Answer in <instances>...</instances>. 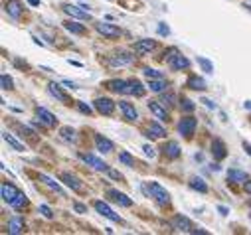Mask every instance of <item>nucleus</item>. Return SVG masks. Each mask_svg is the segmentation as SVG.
I'll return each mask as SVG.
<instances>
[{
	"label": "nucleus",
	"instance_id": "f257e3e1",
	"mask_svg": "<svg viewBox=\"0 0 251 235\" xmlns=\"http://www.w3.org/2000/svg\"><path fill=\"white\" fill-rule=\"evenodd\" d=\"M196 127H198L196 117H184V119H180V123H178V133L184 135V139H192L196 133Z\"/></svg>",
	"mask_w": 251,
	"mask_h": 235
},
{
	"label": "nucleus",
	"instance_id": "f03ea898",
	"mask_svg": "<svg viewBox=\"0 0 251 235\" xmlns=\"http://www.w3.org/2000/svg\"><path fill=\"white\" fill-rule=\"evenodd\" d=\"M93 105H95V111L99 115H105V117H111L115 113V107H117V103L111 101L109 97H97Z\"/></svg>",
	"mask_w": 251,
	"mask_h": 235
},
{
	"label": "nucleus",
	"instance_id": "7ed1b4c3",
	"mask_svg": "<svg viewBox=\"0 0 251 235\" xmlns=\"http://www.w3.org/2000/svg\"><path fill=\"white\" fill-rule=\"evenodd\" d=\"M149 190H151V194H152V198L156 200V204H158V206H162V208H164V206H168V204H170V194H168L160 184L151 182V188H149Z\"/></svg>",
	"mask_w": 251,
	"mask_h": 235
},
{
	"label": "nucleus",
	"instance_id": "20e7f679",
	"mask_svg": "<svg viewBox=\"0 0 251 235\" xmlns=\"http://www.w3.org/2000/svg\"><path fill=\"white\" fill-rule=\"evenodd\" d=\"M95 30H97L101 36L111 38V40L121 38V28H117L115 24H109V22H97V24H95Z\"/></svg>",
	"mask_w": 251,
	"mask_h": 235
},
{
	"label": "nucleus",
	"instance_id": "39448f33",
	"mask_svg": "<svg viewBox=\"0 0 251 235\" xmlns=\"http://www.w3.org/2000/svg\"><path fill=\"white\" fill-rule=\"evenodd\" d=\"M170 227L174 231H180V233H192V229H194L192 221L188 217H184V215H174L172 221H170Z\"/></svg>",
	"mask_w": 251,
	"mask_h": 235
},
{
	"label": "nucleus",
	"instance_id": "423d86ee",
	"mask_svg": "<svg viewBox=\"0 0 251 235\" xmlns=\"http://www.w3.org/2000/svg\"><path fill=\"white\" fill-rule=\"evenodd\" d=\"M147 107H149V111L156 117L158 121H162V123H168V121H170V113L160 105V101H149Z\"/></svg>",
	"mask_w": 251,
	"mask_h": 235
},
{
	"label": "nucleus",
	"instance_id": "0eeeda50",
	"mask_svg": "<svg viewBox=\"0 0 251 235\" xmlns=\"http://www.w3.org/2000/svg\"><path fill=\"white\" fill-rule=\"evenodd\" d=\"M119 109H121L123 117H125V119H127L129 123L139 121V113H137V109H135L133 103H129V101H119Z\"/></svg>",
	"mask_w": 251,
	"mask_h": 235
},
{
	"label": "nucleus",
	"instance_id": "6e6552de",
	"mask_svg": "<svg viewBox=\"0 0 251 235\" xmlns=\"http://www.w3.org/2000/svg\"><path fill=\"white\" fill-rule=\"evenodd\" d=\"M79 158H81L85 164H89L91 168L99 170V172H109V164H105L103 160H99V158H97V156H93V154H87V152H79Z\"/></svg>",
	"mask_w": 251,
	"mask_h": 235
},
{
	"label": "nucleus",
	"instance_id": "1a4fd4ad",
	"mask_svg": "<svg viewBox=\"0 0 251 235\" xmlns=\"http://www.w3.org/2000/svg\"><path fill=\"white\" fill-rule=\"evenodd\" d=\"M93 206H95V210H97L103 217H107V219H111V221H117V223H121V221H123V219H121V215H119V213H115V212H113L105 202L95 200V202H93Z\"/></svg>",
	"mask_w": 251,
	"mask_h": 235
},
{
	"label": "nucleus",
	"instance_id": "9d476101",
	"mask_svg": "<svg viewBox=\"0 0 251 235\" xmlns=\"http://www.w3.org/2000/svg\"><path fill=\"white\" fill-rule=\"evenodd\" d=\"M4 10H6V14H8L10 18L20 20V16H22V12H24V6H22L20 0H6V2H4Z\"/></svg>",
	"mask_w": 251,
	"mask_h": 235
},
{
	"label": "nucleus",
	"instance_id": "9b49d317",
	"mask_svg": "<svg viewBox=\"0 0 251 235\" xmlns=\"http://www.w3.org/2000/svg\"><path fill=\"white\" fill-rule=\"evenodd\" d=\"M133 62H135V55L127 53V51H121V53H115V55L109 57L111 66H131Z\"/></svg>",
	"mask_w": 251,
	"mask_h": 235
},
{
	"label": "nucleus",
	"instance_id": "f8f14e48",
	"mask_svg": "<svg viewBox=\"0 0 251 235\" xmlns=\"http://www.w3.org/2000/svg\"><path fill=\"white\" fill-rule=\"evenodd\" d=\"M168 66H170V70H174V71H182V70L190 68V62H188L186 55H182V53L178 51L174 57H170V60H168Z\"/></svg>",
	"mask_w": 251,
	"mask_h": 235
},
{
	"label": "nucleus",
	"instance_id": "ddd939ff",
	"mask_svg": "<svg viewBox=\"0 0 251 235\" xmlns=\"http://www.w3.org/2000/svg\"><path fill=\"white\" fill-rule=\"evenodd\" d=\"M154 47H156V42L154 40H139L137 44H133V51L137 55H149Z\"/></svg>",
	"mask_w": 251,
	"mask_h": 235
},
{
	"label": "nucleus",
	"instance_id": "4468645a",
	"mask_svg": "<svg viewBox=\"0 0 251 235\" xmlns=\"http://www.w3.org/2000/svg\"><path fill=\"white\" fill-rule=\"evenodd\" d=\"M64 12H66L68 16H72V18H77V20H91L89 12H87V10H83V6L66 4V6H64Z\"/></svg>",
	"mask_w": 251,
	"mask_h": 235
},
{
	"label": "nucleus",
	"instance_id": "2eb2a0df",
	"mask_svg": "<svg viewBox=\"0 0 251 235\" xmlns=\"http://www.w3.org/2000/svg\"><path fill=\"white\" fill-rule=\"evenodd\" d=\"M61 180H64V184H66L68 188H72L74 192H83V184H81V180L77 178L75 174L64 172V174H61Z\"/></svg>",
	"mask_w": 251,
	"mask_h": 235
},
{
	"label": "nucleus",
	"instance_id": "dca6fc26",
	"mask_svg": "<svg viewBox=\"0 0 251 235\" xmlns=\"http://www.w3.org/2000/svg\"><path fill=\"white\" fill-rule=\"evenodd\" d=\"M18 194H20V192H18L16 186H12L10 182H2V186H0V196H2V200L8 202V204H12Z\"/></svg>",
	"mask_w": 251,
	"mask_h": 235
},
{
	"label": "nucleus",
	"instance_id": "f3484780",
	"mask_svg": "<svg viewBox=\"0 0 251 235\" xmlns=\"http://www.w3.org/2000/svg\"><path fill=\"white\" fill-rule=\"evenodd\" d=\"M160 150H162L164 156L170 158V160H176V158L180 156V152H182V150H180V144H178L176 141H168V142H164Z\"/></svg>",
	"mask_w": 251,
	"mask_h": 235
},
{
	"label": "nucleus",
	"instance_id": "a211bd4d",
	"mask_svg": "<svg viewBox=\"0 0 251 235\" xmlns=\"http://www.w3.org/2000/svg\"><path fill=\"white\" fill-rule=\"evenodd\" d=\"M107 196H109L115 204H119V206H123V208H131V206H133V200H131L129 196H125L123 192H119V190H109Z\"/></svg>",
	"mask_w": 251,
	"mask_h": 235
},
{
	"label": "nucleus",
	"instance_id": "6ab92c4d",
	"mask_svg": "<svg viewBox=\"0 0 251 235\" xmlns=\"http://www.w3.org/2000/svg\"><path fill=\"white\" fill-rule=\"evenodd\" d=\"M36 115L40 117V121L46 125V127H55L57 125V119H55V115H51L48 109L44 107H36Z\"/></svg>",
	"mask_w": 251,
	"mask_h": 235
},
{
	"label": "nucleus",
	"instance_id": "aec40b11",
	"mask_svg": "<svg viewBox=\"0 0 251 235\" xmlns=\"http://www.w3.org/2000/svg\"><path fill=\"white\" fill-rule=\"evenodd\" d=\"M105 87L113 93H127L129 89V81L125 79H111V81H105Z\"/></svg>",
	"mask_w": 251,
	"mask_h": 235
},
{
	"label": "nucleus",
	"instance_id": "412c9836",
	"mask_svg": "<svg viewBox=\"0 0 251 235\" xmlns=\"http://www.w3.org/2000/svg\"><path fill=\"white\" fill-rule=\"evenodd\" d=\"M48 91H50V95H51V97H55L59 103H64V105H72V99H70L64 91H61V87H59L57 83H50Z\"/></svg>",
	"mask_w": 251,
	"mask_h": 235
},
{
	"label": "nucleus",
	"instance_id": "4be33fe9",
	"mask_svg": "<svg viewBox=\"0 0 251 235\" xmlns=\"http://www.w3.org/2000/svg\"><path fill=\"white\" fill-rule=\"evenodd\" d=\"M95 146H97V150L103 152V154H109V152H113V148H115V144H113L109 139H105L103 135H95Z\"/></svg>",
	"mask_w": 251,
	"mask_h": 235
},
{
	"label": "nucleus",
	"instance_id": "5701e85b",
	"mask_svg": "<svg viewBox=\"0 0 251 235\" xmlns=\"http://www.w3.org/2000/svg\"><path fill=\"white\" fill-rule=\"evenodd\" d=\"M212 154H214V158H216V160H224V158L227 156L226 142H224V141H220V139H214V142H212Z\"/></svg>",
	"mask_w": 251,
	"mask_h": 235
},
{
	"label": "nucleus",
	"instance_id": "b1692460",
	"mask_svg": "<svg viewBox=\"0 0 251 235\" xmlns=\"http://www.w3.org/2000/svg\"><path fill=\"white\" fill-rule=\"evenodd\" d=\"M245 180H247V174L241 172V170H237V168H231L227 172V182L229 184H243Z\"/></svg>",
	"mask_w": 251,
	"mask_h": 235
},
{
	"label": "nucleus",
	"instance_id": "393cba45",
	"mask_svg": "<svg viewBox=\"0 0 251 235\" xmlns=\"http://www.w3.org/2000/svg\"><path fill=\"white\" fill-rule=\"evenodd\" d=\"M147 129H149V135L147 137H154V139H164L166 137V129L162 127V125H158V123H154V121H151V123H147Z\"/></svg>",
	"mask_w": 251,
	"mask_h": 235
},
{
	"label": "nucleus",
	"instance_id": "a878e982",
	"mask_svg": "<svg viewBox=\"0 0 251 235\" xmlns=\"http://www.w3.org/2000/svg\"><path fill=\"white\" fill-rule=\"evenodd\" d=\"M24 229H26V223H24L22 217H12V219L8 221V233L18 235V233H22Z\"/></svg>",
	"mask_w": 251,
	"mask_h": 235
},
{
	"label": "nucleus",
	"instance_id": "bb28decb",
	"mask_svg": "<svg viewBox=\"0 0 251 235\" xmlns=\"http://www.w3.org/2000/svg\"><path fill=\"white\" fill-rule=\"evenodd\" d=\"M186 87H190V89H194V91H204L208 85H206V81H204L202 77L190 75V77H188V81H186Z\"/></svg>",
	"mask_w": 251,
	"mask_h": 235
},
{
	"label": "nucleus",
	"instance_id": "cd10ccee",
	"mask_svg": "<svg viewBox=\"0 0 251 235\" xmlns=\"http://www.w3.org/2000/svg\"><path fill=\"white\" fill-rule=\"evenodd\" d=\"M64 28H66L68 32H72V34H77V36L87 34V28L81 26V24H77V22H74V20H66V22H64Z\"/></svg>",
	"mask_w": 251,
	"mask_h": 235
},
{
	"label": "nucleus",
	"instance_id": "c85d7f7f",
	"mask_svg": "<svg viewBox=\"0 0 251 235\" xmlns=\"http://www.w3.org/2000/svg\"><path fill=\"white\" fill-rule=\"evenodd\" d=\"M127 93H129V95H135V97H143V95H145V87H143V83H141L139 79H131Z\"/></svg>",
	"mask_w": 251,
	"mask_h": 235
},
{
	"label": "nucleus",
	"instance_id": "c756f323",
	"mask_svg": "<svg viewBox=\"0 0 251 235\" xmlns=\"http://www.w3.org/2000/svg\"><path fill=\"white\" fill-rule=\"evenodd\" d=\"M38 178H40V180H42V182H44V184H46L48 188H51V190H53L55 194H59L61 198H64V196H66V194H64V190H61V188H59V184H57V182H53V180L50 178V176H46V174H40V176H38Z\"/></svg>",
	"mask_w": 251,
	"mask_h": 235
},
{
	"label": "nucleus",
	"instance_id": "7c9ffc66",
	"mask_svg": "<svg viewBox=\"0 0 251 235\" xmlns=\"http://www.w3.org/2000/svg\"><path fill=\"white\" fill-rule=\"evenodd\" d=\"M149 89H151V91H154V93H162L164 89H168V83H166L162 77H160V79H151Z\"/></svg>",
	"mask_w": 251,
	"mask_h": 235
},
{
	"label": "nucleus",
	"instance_id": "2f4dec72",
	"mask_svg": "<svg viewBox=\"0 0 251 235\" xmlns=\"http://www.w3.org/2000/svg\"><path fill=\"white\" fill-rule=\"evenodd\" d=\"M2 139H4V141H6V142H8V144L14 148V150H18V152H24V150H26V146H24L22 142H18V141H16V139H14L10 133H2Z\"/></svg>",
	"mask_w": 251,
	"mask_h": 235
},
{
	"label": "nucleus",
	"instance_id": "473e14b6",
	"mask_svg": "<svg viewBox=\"0 0 251 235\" xmlns=\"http://www.w3.org/2000/svg\"><path fill=\"white\" fill-rule=\"evenodd\" d=\"M190 188H192V190H198L200 194H208V186L204 184L202 178H192V180H190Z\"/></svg>",
	"mask_w": 251,
	"mask_h": 235
},
{
	"label": "nucleus",
	"instance_id": "72a5a7b5",
	"mask_svg": "<svg viewBox=\"0 0 251 235\" xmlns=\"http://www.w3.org/2000/svg\"><path fill=\"white\" fill-rule=\"evenodd\" d=\"M10 206H12L14 210H22V208H26V206H28V198H26V194L20 192V194L14 198V202H12Z\"/></svg>",
	"mask_w": 251,
	"mask_h": 235
},
{
	"label": "nucleus",
	"instance_id": "f704fd0d",
	"mask_svg": "<svg viewBox=\"0 0 251 235\" xmlns=\"http://www.w3.org/2000/svg\"><path fill=\"white\" fill-rule=\"evenodd\" d=\"M198 66L206 71V73H214V64L210 60H206V57H198Z\"/></svg>",
	"mask_w": 251,
	"mask_h": 235
},
{
	"label": "nucleus",
	"instance_id": "c9c22d12",
	"mask_svg": "<svg viewBox=\"0 0 251 235\" xmlns=\"http://www.w3.org/2000/svg\"><path fill=\"white\" fill-rule=\"evenodd\" d=\"M59 135L64 137L66 141H72V142H75V141H77V137H75V131H74V129H70V127H64V129L59 131Z\"/></svg>",
	"mask_w": 251,
	"mask_h": 235
},
{
	"label": "nucleus",
	"instance_id": "e433bc0d",
	"mask_svg": "<svg viewBox=\"0 0 251 235\" xmlns=\"http://www.w3.org/2000/svg\"><path fill=\"white\" fill-rule=\"evenodd\" d=\"M160 103H162L164 107H166V105H168V107H174V105H176V97H174L172 93H164V95L160 97Z\"/></svg>",
	"mask_w": 251,
	"mask_h": 235
},
{
	"label": "nucleus",
	"instance_id": "4c0bfd02",
	"mask_svg": "<svg viewBox=\"0 0 251 235\" xmlns=\"http://www.w3.org/2000/svg\"><path fill=\"white\" fill-rule=\"evenodd\" d=\"M119 162L127 164V166H135V158H133L129 152H121V154H119Z\"/></svg>",
	"mask_w": 251,
	"mask_h": 235
},
{
	"label": "nucleus",
	"instance_id": "58836bf2",
	"mask_svg": "<svg viewBox=\"0 0 251 235\" xmlns=\"http://www.w3.org/2000/svg\"><path fill=\"white\" fill-rule=\"evenodd\" d=\"M0 81H2V89H4V91H10V89H14V83H12V79H10L6 73H2V75H0Z\"/></svg>",
	"mask_w": 251,
	"mask_h": 235
},
{
	"label": "nucleus",
	"instance_id": "ea45409f",
	"mask_svg": "<svg viewBox=\"0 0 251 235\" xmlns=\"http://www.w3.org/2000/svg\"><path fill=\"white\" fill-rule=\"evenodd\" d=\"M143 73H145L149 79H160V77H162V73H160V71L151 70V68H145V70H143Z\"/></svg>",
	"mask_w": 251,
	"mask_h": 235
},
{
	"label": "nucleus",
	"instance_id": "a19ab883",
	"mask_svg": "<svg viewBox=\"0 0 251 235\" xmlns=\"http://www.w3.org/2000/svg\"><path fill=\"white\" fill-rule=\"evenodd\" d=\"M182 111H186V113H192L194 111V103L190 101V99H186V97H182Z\"/></svg>",
	"mask_w": 251,
	"mask_h": 235
},
{
	"label": "nucleus",
	"instance_id": "79ce46f5",
	"mask_svg": "<svg viewBox=\"0 0 251 235\" xmlns=\"http://www.w3.org/2000/svg\"><path fill=\"white\" fill-rule=\"evenodd\" d=\"M77 109L83 113V115H93V109L89 107V105H85V103H81V101H77Z\"/></svg>",
	"mask_w": 251,
	"mask_h": 235
},
{
	"label": "nucleus",
	"instance_id": "37998d69",
	"mask_svg": "<svg viewBox=\"0 0 251 235\" xmlns=\"http://www.w3.org/2000/svg\"><path fill=\"white\" fill-rule=\"evenodd\" d=\"M40 213H42L44 217H48V219H51V217H53V213H51V210H50L48 206H40Z\"/></svg>",
	"mask_w": 251,
	"mask_h": 235
},
{
	"label": "nucleus",
	"instance_id": "c03bdc74",
	"mask_svg": "<svg viewBox=\"0 0 251 235\" xmlns=\"http://www.w3.org/2000/svg\"><path fill=\"white\" fill-rule=\"evenodd\" d=\"M158 34H160V36H168V34H170L168 26H164V24H158Z\"/></svg>",
	"mask_w": 251,
	"mask_h": 235
},
{
	"label": "nucleus",
	"instance_id": "a18cd8bd",
	"mask_svg": "<svg viewBox=\"0 0 251 235\" xmlns=\"http://www.w3.org/2000/svg\"><path fill=\"white\" fill-rule=\"evenodd\" d=\"M74 208H75V212H77V213H85V212H87V206H83V204H77V202L74 204Z\"/></svg>",
	"mask_w": 251,
	"mask_h": 235
},
{
	"label": "nucleus",
	"instance_id": "49530a36",
	"mask_svg": "<svg viewBox=\"0 0 251 235\" xmlns=\"http://www.w3.org/2000/svg\"><path fill=\"white\" fill-rule=\"evenodd\" d=\"M143 150H145V154H147V156H151V158L154 156V148H152V146H149V144H145V146H143Z\"/></svg>",
	"mask_w": 251,
	"mask_h": 235
},
{
	"label": "nucleus",
	"instance_id": "de8ad7c7",
	"mask_svg": "<svg viewBox=\"0 0 251 235\" xmlns=\"http://www.w3.org/2000/svg\"><path fill=\"white\" fill-rule=\"evenodd\" d=\"M243 190H245V194H247V196H251V180H249V178L243 182Z\"/></svg>",
	"mask_w": 251,
	"mask_h": 235
},
{
	"label": "nucleus",
	"instance_id": "09e8293b",
	"mask_svg": "<svg viewBox=\"0 0 251 235\" xmlns=\"http://www.w3.org/2000/svg\"><path fill=\"white\" fill-rule=\"evenodd\" d=\"M109 176H111V178H115V180H123V176L117 170H109Z\"/></svg>",
	"mask_w": 251,
	"mask_h": 235
},
{
	"label": "nucleus",
	"instance_id": "8fccbe9b",
	"mask_svg": "<svg viewBox=\"0 0 251 235\" xmlns=\"http://www.w3.org/2000/svg\"><path fill=\"white\" fill-rule=\"evenodd\" d=\"M202 103H206V107H208V109H216V103H212L210 99H202Z\"/></svg>",
	"mask_w": 251,
	"mask_h": 235
},
{
	"label": "nucleus",
	"instance_id": "3c124183",
	"mask_svg": "<svg viewBox=\"0 0 251 235\" xmlns=\"http://www.w3.org/2000/svg\"><path fill=\"white\" fill-rule=\"evenodd\" d=\"M64 85H68L70 89H75V83H74V81H70V79H66V81H64Z\"/></svg>",
	"mask_w": 251,
	"mask_h": 235
},
{
	"label": "nucleus",
	"instance_id": "603ef678",
	"mask_svg": "<svg viewBox=\"0 0 251 235\" xmlns=\"http://www.w3.org/2000/svg\"><path fill=\"white\" fill-rule=\"evenodd\" d=\"M218 212H220L222 215H227V212H229V210H227V208H224V206H220V208H218Z\"/></svg>",
	"mask_w": 251,
	"mask_h": 235
},
{
	"label": "nucleus",
	"instance_id": "864d4df0",
	"mask_svg": "<svg viewBox=\"0 0 251 235\" xmlns=\"http://www.w3.org/2000/svg\"><path fill=\"white\" fill-rule=\"evenodd\" d=\"M30 6H40V0H28Z\"/></svg>",
	"mask_w": 251,
	"mask_h": 235
},
{
	"label": "nucleus",
	"instance_id": "5fc2aeb1",
	"mask_svg": "<svg viewBox=\"0 0 251 235\" xmlns=\"http://www.w3.org/2000/svg\"><path fill=\"white\" fill-rule=\"evenodd\" d=\"M243 148H245V150H247V154L251 156V144H247V142H243Z\"/></svg>",
	"mask_w": 251,
	"mask_h": 235
},
{
	"label": "nucleus",
	"instance_id": "6e6d98bb",
	"mask_svg": "<svg viewBox=\"0 0 251 235\" xmlns=\"http://www.w3.org/2000/svg\"><path fill=\"white\" fill-rule=\"evenodd\" d=\"M243 107H245V109H251V101H245V103H243Z\"/></svg>",
	"mask_w": 251,
	"mask_h": 235
},
{
	"label": "nucleus",
	"instance_id": "4d7b16f0",
	"mask_svg": "<svg viewBox=\"0 0 251 235\" xmlns=\"http://www.w3.org/2000/svg\"><path fill=\"white\" fill-rule=\"evenodd\" d=\"M249 217H251V215H249Z\"/></svg>",
	"mask_w": 251,
	"mask_h": 235
}]
</instances>
